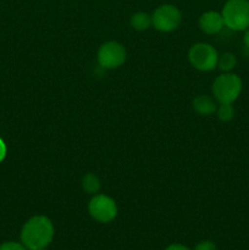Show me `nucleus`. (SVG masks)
Masks as SVG:
<instances>
[{"instance_id": "obj_1", "label": "nucleus", "mask_w": 249, "mask_h": 250, "mask_svg": "<svg viewBox=\"0 0 249 250\" xmlns=\"http://www.w3.org/2000/svg\"><path fill=\"white\" fill-rule=\"evenodd\" d=\"M54 238V225L49 217L37 215L23 225L21 231L22 244L27 249L46 248Z\"/></svg>"}, {"instance_id": "obj_2", "label": "nucleus", "mask_w": 249, "mask_h": 250, "mask_svg": "<svg viewBox=\"0 0 249 250\" xmlns=\"http://www.w3.org/2000/svg\"><path fill=\"white\" fill-rule=\"evenodd\" d=\"M221 15L227 28L244 32L249 28V0H227Z\"/></svg>"}, {"instance_id": "obj_3", "label": "nucleus", "mask_w": 249, "mask_h": 250, "mask_svg": "<svg viewBox=\"0 0 249 250\" xmlns=\"http://www.w3.org/2000/svg\"><path fill=\"white\" fill-rule=\"evenodd\" d=\"M243 83L236 73L224 72L212 83V94L216 102L233 104L241 95Z\"/></svg>"}, {"instance_id": "obj_4", "label": "nucleus", "mask_w": 249, "mask_h": 250, "mask_svg": "<svg viewBox=\"0 0 249 250\" xmlns=\"http://www.w3.org/2000/svg\"><path fill=\"white\" fill-rule=\"evenodd\" d=\"M217 54L216 49L208 43H197L189 49L188 60L190 65L198 71L209 72L217 67Z\"/></svg>"}, {"instance_id": "obj_5", "label": "nucleus", "mask_w": 249, "mask_h": 250, "mask_svg": "<svg viewBox=\"0 0 249 250\" xmlns=\"http://www.w3.org/2000/svg\"><path fill=\"white\" fill-rule=\"evenodd\" d=\"M182 22V14L175 5L163 4L154 10L151 15V23L154 28L163 33H168L180 27Z\"/></svg>"}, {"instance_id": "obj_6", "label": "nucleus", "mask_w": 249, "mask_h": 250, "mask_svg": "<svg viewBox=\"0 0 249 250\" xmlns=\"http://www.w3.org/2000/svg\"><path fill=\"white\" fill-rule=\"evenodd\" d=\"M88 212L95 221L109 224L117 216V205L109 195L95 194L88 204Z\"/></svg>"}, {"instance_id": "obj_7", "label": "nucleus", "mask_w": 249, "mask_h": 250, "mask_svg": "<svg viewBox=\"0 0 249 250\" xmlns=\"http://www.w3.org/2000/svg\"><path fill=\"white\" fill-rule=\"evenodd\" d=\"M127 51L119 42H106L102 44L98 50L97 59L99 65L106 70H114L124 63Z\"/></svg>"}, {"instance_id": "obj_8", "label": "nucleus", "mask_w": 249, "mask_h": 250, "mask_svg": "<svg viewBox=\"0 0 249 250\" xmlns=\"http://www.w3.org/2000/svg\"><path fill=\"white\" fill-rule=\"evenodd\" d=\"M199 27L207 34H216L225 27L224 17L221 12L207 11L199 17Z\"/></svg>"}, {"instance_id": "obj_9", "label": "nucleus", "mask_w": 249, "mask_h": 250, "mask_svg": "<svg viewBox=\"0 0 249 250\" xmlns=\"http://www.w3.org/2000/svg\"><path fill=\"white\" fill-rule=\"evenodd\" d=\"M193 109L197 114L203 115V116H209L216 112L217 104L215 98L209 97V95H198L193 99Z\"/></svg>"}, {"instance_id": "obj_10", "label": "nucleus", "mask_w": 249, "mask_h": 250, "mask_svg": "<svg viewBox=\"0 0 249 250\" xmlns=\"http://www.w3.org/2000/svg\"><path fill=\"white\" fill-rule=\"evenodd\" d=\"M129 23H131L132 28L139 32L146 31L149 27L153 26V23H151V16L143 11L136 12V14L132 15Z\"/></svg>"}, {"instance_id": "obj_11", "label": "nucleus", "mask_w": 249, "mask_h": 250, "mask_svg": "<svg viewBox=\"0 0 249 250\" xmlns=\"http://www.w3.org/2000/svg\"><path fill=\"white\" fill-rule=\"evenodd\" d=\"M237 65V58L232 53H224L222 55H219L217 59V67L222 72H231Z\"/></svg>"}, {"instance_id": "obj_12", "label": "nucleus", "mask_w": 249, "mask_h": 250, "mask_svg": "<svg viewBox=\"0 0 249 250\" xmlns=\"http://www.w3.org/2000/svg\"><path fill=\"white\" fill-rule=\"evenodd\" d=\"M82 188L89 194H97L100 190V181L94 173H87L82 178Z\"/></svg>"}, {"instance_id": "obj_13", "label": "nucleus", "mask_w": 249, "mask_h": 250, "mask_svg": "<svg viewBox=\"0 0 249 250\" xmlns=\"http://www.w3.org/2000/svg\"><path fill=\"white\" fill-rule=\"evenodd\" d=\"M220 121L228 122L234 117V107L231 103H221L216 110Z\"/></svg>"}, {"instance_id": "obj_14", "label": "nucleus", "mask_w": 249, "mask_h": 250, "mask_svg": "<svg viewBox=\"0 0 249 250\" xmlns=\"http://www.w3.org/2000/svg\"><path fill=\"white\" fill-rule=\"evenodd\" d=\"M0 250H27L26 247L17 242H5L0 244Z\"/></svg>"}, {"instance_id": "obj_15", "label": "nucleus", "mask_w": 249, "mask_h": 250, "mask_svg": "<svg viewBox=\"0 0 249 250\" xmlns=\"http://www.w3.org/2000/svg\"><path fill=\"white\" fill-rule=\"evenodd\" d=\"M194 250H216V246L210 241H203L197 244Z\"/></svg>"}, {"instance_id": "obj_16", "label": "nucleus", "mask_w": 249, "mask_h": 250, "mask_svg": "<svg viewBox=\"0 0 249 250\" xmlns=\"http://www.w3.org/2000/svg\"><path fill=\"white\" fill-rule=\"evenodd\" d=\"M6 153H7L6 144H5V142L0 138V163L4 161V159L6 158Z\"/></svg>"}, {"instance_id": "obj_17", "label": "nucleus", "mask_w": 249, "mask_h": 250, "mask_svg": "<svg viewBox=\"0 0 249 250\" xmlns=\"http://www.w3.org/2000/svg\"><path fill=\"white\" fill-rule=\"evenodd\" d=\"M165 250H190L187 248L186 246H182V244H172V246H168Z\"/></svg>"}, {"instance_id": "obj_18", "label": "nucleus", "mask_w": 249, "mask_h": 250, "mask_svg": "<svg viewBox=\"0 0 249 250\" xmlns=\"http://www.w3.org/2000/svg\"><path fill=\"white\" fill-rule=\"evenodd\" d=\"M243 43L247 48L249 49V28H247L244 31V36H243Z\"/></svg>"}, {"instance_id": "obj_19", "label": "nucleus", "mask_w": 249, "mask_h": 250, "mask_svg": "<svg viewBox=\"0 0 249 250\" xmlns=\"http://www.w3.org/2000/svg\"><path fill=\"white\" fill-rule=\"evenodd\" d=\"M34 250H48L46 248H42V249H34Z\"/></svg>"}]
</instances>
